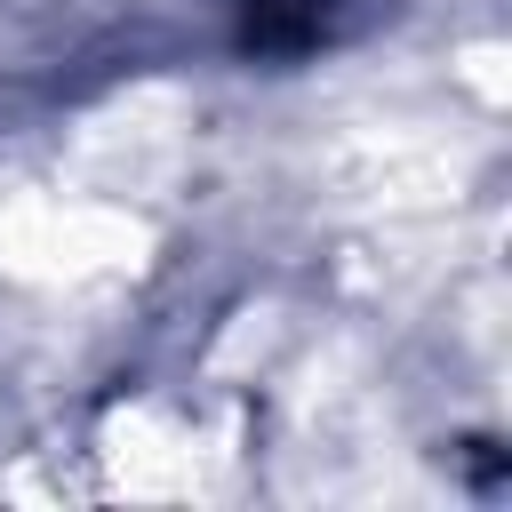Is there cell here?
I'll list each match as a JSON object with an SVG mask.
<instances>
[{
  "mask_svg": "<svg viewBox=\"0 0 512 512\" xmlns=\"http://www.w3.org/2000/svg\"><path fill=\"white\" fill-rule=\"evenodd\" d=\"M336 8L344 0H240V32H248V48H304L328 32Z\"/></svg>",
  "mask_w": 512,
  "mask_h": 512,
  "instance_id": "cell-1",
  "label": "cell"
}]
</instances>
